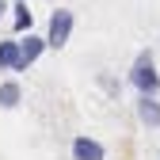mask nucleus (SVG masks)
Masks as SVG:
<instances>
[{"instance_id": "f257e3e1", "label": "nucleus", "mask_w": 160, "mask_h": 160, "mask_svg": "<svg viewBox=\"0 0 160 160\" xmlns=\"http://www.w3.org/2000/svg\"><path fill=\"white\" fill-rule=\"evenodd\" d=\"M130 84L141 92V95H156V92H160V72H156V65H152V53H149V50L137 53V61H133V69H130Z\"/></svg>"}, {"instance_id": "f03ea898", "label": "nucleus", "mask_w": 160, "mask_h": 160, "mask_svg": "<svg viewBox=\"0 0 160 160\" xmlns=\"http://www.w3.org/2000/svg\"><path fill=\"white\" fill-rule=\"evenodd\" d=\"M69 34H72V12H69V8H57V12L50 15V34H46V46L61 50V46L69 42Z\"/></svg>"}, {"instance_id": "7ed1b4c3", "label": "nucleus", "mask_w": 160, "mask_h": 160, "mask_svg": "<svg viewBox=\"0 0 160 160\" xmlns=\"http://www.w3.org/2000/svg\"><path fill=\"white\" fill-rule=\"evenodd\" d=\"M42 50H46V38H34V34H27V42H19V72H23L27 65H34Z\"/></svg>"}, {"instance_id": "20e7f679", "label": "nucleus", "mask_w": 160, "mask_h": 160, "mask_svg": "<svg viewBox=\"0 0 160 160\" xmlns=\"http://www.w3.org/2000/svg\"><path fill=\"white\" fill-rule=\"evenodd\" d=\"M72 156L76 160H103L107 149L99 145V141H92V137H76V141H72Z\"/></svg>"}, {"instance_id": "39448f33", "label": "nucleus", "mask_w": 160, "mask_h": 160, "mask_svg": "<svg viewBox=\"0 0 160 160\" xmlns=\"http://www.w3.org/2000/svg\"><path fill=\"white\" fill-rule=\"evenodd\" d=\"M137 118H141L145 126H160V103H156V95H141V99H137Z\"/></svg>"}, {"instance_id": "423d86ee", "label": "nucleus", "mask_w": 160, "mask_h": 160, "mask_svg": "<svg viewBox=\"0 0 160 160\" xmlns=\"http://www.w3.org/2000/svg\"><path fill=\"white\" fill-rule=\"evenodd\" d=\"M0 69H15L19 72V42H15V38L0 42Z\"/></svg>"}, {"instance_id": "0eeeda50", "label": "nucleus", "mask_w": 160, "mask_h": 160, "mask_svg": "<svg viewBox=\"0 0 160 160\" xmlns=\"http://www.w3.org/2000/svg\"><path fill=\"white\" fill-rule=\"evenodd\" d=\"M19 99H23V88H19L15 80H4V84H0V107H15Z\"/></svg>"}, {"instance_id": "6e6552de", "label": "nucleus", "mask_w": 160, "mask_h": 160, "mask_svg": "<svg viewBox=\"0 0 160 160\" xmlns=\"http://www.w3.org/2000/svg\"><path fill=\"white\" fill-rule=\"evenodd\" d=\"M12 12H15V15H12L15 34H19V31H27V27H31V19H34V15H31V8H27V0H15V4H12Z\"/></svg>"}, {"instance_id": "1a4fd4ad", "label": "nucleus", "mask_w": 160, "mask_h": 160, "mask_svg": "<svg viewBox=\"0 0 160 160\" xmlns=\"http://www.w3.org/2000/svg\"><path fill=\"white\" fill-rule=\"evenodd\" d=\"M0 15H4V0H0Z\"/></svg>"}]
</instances>
